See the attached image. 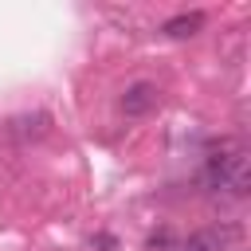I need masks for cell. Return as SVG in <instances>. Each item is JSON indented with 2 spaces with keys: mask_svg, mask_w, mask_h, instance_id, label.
<instances>
[{
  "mask_svg": "<svg viewBox=\"0 0 251 251\" xmlns=\"http://www.w3.org/2000/svg\"><path fill=\"white\" fill-rule=\"evenodd\" d=\"M47 126H51V118H47V114H24V118H16V122H12L16 137H43V133H47Z\"/></svg>",
  "mask_w": 251,
  "mask_h": 251,
  "instance_id": "5b68a950",
  "label": "cell"
},
{
  "mask_svg": "<svg viewBox=\"0 0 251 251\" xmlns=\"http://www.w3.org/2000/svg\"><path fill=\"white\" fill-rule=\"evenodd\" d=\"M231 231H216V227H200V231H192L184 243H180V251H224V239H227Z\"/></svg>",
  "mask_w": 251,
  "mask_h": 251,
  "instance_id": "277c9868",
  "label": "cell"
},
{
  "mask_svg": "<svg viewBox=\"0 0 251 251\" xmlns=\"http://www.w3.org/2000/svg\"><path fill=\"white\" fill-rule=\"evenodd\" d=\"M145 251H180V243L173 239L169 227H161V231H153V235L145 239Z\"/></svg>",
  "mask_w": 251,
  "mask_h": 251,
  "instance_id": "8992f818",
  "label": "cell"
},
{
  "mask_svg": "<svg viewBox=\"0 0 251 251\" xmlns=\"http://www.w3.org/2000/svg\"><path fill=\"white\" fill-rule=\"evenodd\" d=\"M90 243H94L98 251H114V247H118V243H114V235H94Z\"/></svg>",
  "mask_w": 251,
  "mask_h": 251,
  "instance_id": "52a82bcc",
  "label": "cell"
},
{
  "mask_svg": "<svg viewBox=\"0 0 251 251\" xmlns=\"http://www.w3.org/2000/svg\"><path fill=\"white\" fill-rule=\"evenodd\" d=\"M157 102H161V90L149 78H137V82H129L122 90V114L126 118H145V114L157 110Z\"/></svg>",
  "mask_w": 251,
  "mask_h": 251,
  "instance_id": "7a4b0ae2",
  "label": "cell"
},
{
  "mask_svg": "<svg viewBox=\"0 0 251 251\" xmlns=\"http://www.w3.org/2000/svg\"><path fill=\"white\" fill-rule=\"evenodd\" d=\"M200 184L208 192H231V196H243L247 184H251V161L243 149H235L231 141H220V149H212L204 157V169H200Z\"/></svg>",
  "mask_w": 251,
  "mask_h": 251,
  "instance_id": "6da1fadb",
  "label": "cell"
},
{
  "mask_svg": "<svg viewBox=\"0 0 251 251\" xmlns=\"http://www.w3.org/2000/svg\"><path fill=\"white\" fill-rule=\"evenodd\" d=\"M200 27H204V12H176V16H169L161 24V35H169V39H192Z\"/></svg>",
  "mask_w": 251,
  "mask_h": 251,
  "instance_id": "3957f363",
  "label": "cell"
}]
</instances>
